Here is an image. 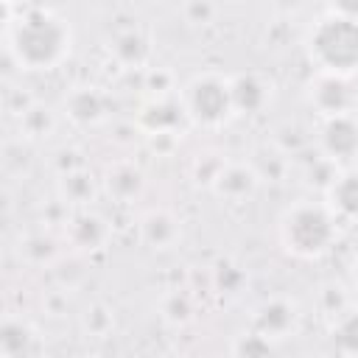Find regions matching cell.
Segmentation results:
<instances>
[{"label": "cell", "mask_w": 358, "mask_h": 358, "mask_svg": "<svg viewBox=\"0 0 358 358\" xmlns=\"http://www.w3.org/2000/svg\"><path fill=\"white\" fill-rule=\"evenodd\" d=\"M6 48L22 70H53L73 48V31L50 8L28 6L6 28Z\"/></svg>", "instance_id": "cell-1"}, {"label": "cell", "mask_w": 358, "mask_h": 358, "mask_svg": "<svg viewBox=\"0 0 358 358\" xmlns=\"http://www.w3.org/2000/svg\"><path fill=\"white\" fill-rule=\"evenodd\" d=\"M280 241L288 255L310 260L330 252L336 243V213L327 201H296L280 218Z\"/></svg>", "instance_id": "cell-2"}, {"label": "cell", "mask_w": 358, "mask_h": 358, "mask_svg": "<svg viewBox=\"0 0 358 358\" xmlns=\"http://www.w3.org/2000/svg\"><path fill=\"white\" fill-rule=\"evenodd\" d=\"M308 56L319 73L358 76V20L327 11L308 34Z\"/></svg>", "instance_id": "cell-3"}, {"label": "cell", "mask_w": 358, "mask_h": 358, "mask_svg": "<svg viewBox=\"0 0 358 358\" xmlns=\"http://www.w3.org/2000/svg\"><path fill=\"white\" fill-rule=\"evenodd\" d=\"M179 98L187 112V120L199 129H221L224 123H229L235 117L229 78H224L218 73L193 76L182 87Z\"/></svg>", "instance_id": "cell-4"}, {"label": "cell", "mask_w": 358, "mask_h": 358, "mask_svg": "<svg viewBox=\"0 0 358 358\" xmlns=\"http://www.w3.org/2000/svg\"><path fill=\"white\" fill-rule=\"evenodd\" d=\"M308 101L322 117L347 115L355 109V92L350 87V78L333 76V73H319V70L308 81Z\"/></svg>", "instance_id": "cell-5"}, {"label": "cell", "mask_w": 358, "mask_h": 358, "mask_svg": "<svg viewBox=\"0 0 358 358\" xmlns=\"http://www.w3.org/2000/svg\"><path fill=\"white\" fill-rule=\"evenodd\" d=\"M322 151L330 162H350L358 157V117L352 112L324 117Z\"/></svg>", "instance_id": "cell-6"}, {"label": "cell", "mask_w": 358, "mask_h": 358, "mask_svg": "<svg viewBox=\"0 0 358 358\" xmlns=\"http://www.w3.org/2000/svg\"><path fill=\"white\" fill-rule=\"evenodd\" d=\"M299 324V310L291 299L285 296H271L263 305H257L255 319H252V330H257L260 336H266L268 341H280L288 338Z\"/></svg>", "instance_id": "cell-7"}, {"label": "cell", "mask_w": 358, "mask_h": 358, "mask_svg": "<svg viewBox=\"0 0 358 358\" xmlns=\"http://www.w3.org/2000/svg\"><path fill=\"white\" fill-rule=\"evenodd\" d=\"M137 120H140V129L148 137H154V134H176L179 123L187 120V112H185L179 95H154L140 109V117Z\"/></svg>", "instance_id": "cell-8"}, {"label": "cell", "mask_w": 358, "mask_h": 358, "mask_svg": "<svg viewBox=\"0 0 358 358\" xmlns=\"http://www.w3.org/2000/svg\"><path fill=\"white\" fill-rule=\"evenodd\" d=\"M257 185H260V176L246 162H224L221 171L215 173V179L210 182L213 193L218 199H227V201H246V199H252Z\"/></svg>", "instance_id": "cell-9"}, {"label": "cell", "mask_w": 358, "mask_h": 358, "mask_svg": "<svg viewBox=\"0 0 358 358\" xmlns=\"http://www.w3.org/2000/svg\"><path fill=\"white\" fill-rule=\"evenodd\" d=\"M140 241L154 252H168L182 241V221L168 207H154L140 218Z\"/></svg>", "instance_id": "cell-10"}, {"label": "cell", "mask_w": 358, "mask_h": 358, "mask_svg": "<svg viewBox=\"0 0 358 358\" xmlns=\"http://www.w3.org/2000/svg\"><path fill=\"white\" fill-rule=\"evenodd\" d=\"M235 115H257L271 101V84L257 73H238L229 78Z\"/></svg>", "instance_id": "cell-11"}, {"label": "cell", "mask_w": 358, "mask_h": 358, "mask_svg": "<svg viewBox=\"0 0 358 358\" xmlns=\"http://www.w3.org/2000/svg\"><path fill=\"white\" fill-rule=\"evenodd\" d=\"M64 115L70 123H76L81 129L98 126L106 117V98L95 87H76L64 98Z\"/></svg>", "instance_id": "cell-12"}, {"label": "cell", "mask_w": 358, "mask_h": 358, "mask_svg": "<svg viewBox=\"0 0 358 358\" xmlns=\"http://www.w3.org/2000/svg\"><path fill=\"white\" fill-rule=\"evenodd\" d=\"M327 207L336 213V218L358 221V168H344L333 176V182L324 187Z\"/></svg>", "instance_id": "cell-13"}, {"label": "cell", "mask_w": 358, "mask_h": 358, "mask_svg": "<svg viewBox=\"0 0 358 358\" xmlns=\"http://www.w3.org/2000/svg\"><path fill=\"white\" fill-rule=\"evenodd\" d=\"M64 235H67V241L76 252H95L109 241V227L101 215H95L90 210H81L67 221Z\"/></svg>", "instance_id": "cell-14"}, {"label": "cell", "mask_w": 358, "mask_h": 358, "mask_svg": "<svg viewBox=\"0 0 358 358\" xmlns=\"http://www.w3.org/2000/svg\"><path fill=\"white\" fill-rule=\"evenodd\" d=\"M36 330L31 322L20 319V316H6L0 324V355L3 358H22L36 352Z\"/></svg>", "instance_id": "cell-15"}, {"label": "cell", "mask_w": 358, "mask_h": 358, "mask_svg": "<svg viewBox=\"0 0 358 358\" xmlns=\"http://www.w3.org/2000/svg\"><path fill=\"white\" fill-rule=\"evenodd\" d=\"M143 185H145V179H143V171L134 165V162H115V165H109L106 168V173H103V187H106V193L115 199V201H131V199H137L140 193H143Z\"/></svg>", "instance_id": "cell-16"}, {"label": "cell", "mask_w": 358, "mask_h": 358, "mask_svg": "<svg viewBox=\"0 0 358 358\" xmlns=\"http://www.w3.org/2000/svg\"><path fill=\"white\" fill-rule=\"evenodd\" d=\"M98 193V185L92 179V173L87 168H76V171H67V173H59V196L64 204H90Z\"/></svg>", "instance_id": "cell-17"}, {"label": "cell", "mask_w": 358, "mask_h": 358, "mask_svg": "<svg viewBox=\"0 0 358 358\" xmlns=\"http://www.w3.org/2000/svg\"><path fill=\"white\" fill-rule=\"evenodd\" d=\"M330 341L338 352L358 355V308H344L341 313H336Z\"/></svg>", "instance_id": "cell-18"}, {"label": "cell", "mask_w": 358, "mask_h": 358, "mask_svg": "<svg viewBox=\"0 0 358 358\" xmlns=\"http://www.w3.org/2000/svg\"><path fill=\"white\" fill-rule=\"evenodd\" d=\"M112 53L120 64H129V67H140L145 59H148V42L143 34L137 31H123L115 36L112 42Z\"/></svg>", "instance_id": "cell-19"}, {"label": "cell", "mask_w": 358, "mask_h": 358, "mask_svg": "<svg viewBox=\"0 0 358 358\" xmlns=\"http://www.w3.org/2000/svg\"><path fill=\"white\" fill-rule=\"evenodd\" d=\"M56 129V115L42 106V103H31L22 115H20V131L28 140H42Z\"/></svg>", "instance_id": "cell-20"}, {"label": "cell", "mask_w": 358, "mask_h": 358, "mask_svg": "<svg viewBox=\"0 0 358 358\" xmlns=\"http://www.w3.org/2000/svg\"><path fill=\"white\" fill-rule=\"evenodd\" d=\"M162 316L168 319V322H187L190 316H193V302H190V296L185 294V291H173V294H168L165 296V302H162Z\"/></svg>", "instance_id": "cell-21"}, {"label": "cell", "mask_w": 358, "mask_h": 358, "mask_svg": "<svg viewBox=\"0 0 358 358\" xmlns=\"http://www.w3.org/2000/svg\"><path fill=\"white\" fill-rule=\"evenodd\" d=\"M81 322H84V330L92 333V336H106V333L112 330V324H115L112 313H109L103 305H92V308H87V313H84Z\"/></svg>", "instance_id": "cell-22"}, {"label": "cell", "mask_w": 358, "mask_h": 358, "mask_svg": "<svg viewBox=\"0 0 358 358\" xmlns=\"http://www.w3.org/2000/svg\"><path fill=\"white\" fill-rule=\"evenodd\" d=\"M232 352L235 355H263V352H271V341L266 336H260L257 330H252L249 336H241L232 344Z\"/></svg>", "instance_id": "cell-23"}, {"label": "cell", "mask_w": 358, "mask_h": 358, "mask_svg": "<svg viewBox=\"0 0 358 358\" xmlns=\"http://www.w3.org/2000/svg\"><path fill=\"white\" fill-rule=\"evenodd\" d=\"M330 11L333 14H341V17H350V20H358V0H327Z\"/></svg>", "instance_id": "cell-24"}, {"label": "cell", "mask_w": 358, "mask_h": 358, "mask_svg": "<svg viewBox=\"0 0 358 358\" xmlns=\"http://www.w3.org/2000/svg\"><path fill=\"white\" fill-rule=\"evenodd\" d=\"M25 3H31V0H3V6H25Z\"/></svg>", "instance_id": "cell-25"}, {"label": "cell", "mask_w": 358, "mask_h": 358, "mask_svg": "<svg viewBox=\"0 0 358 358\" xmlns=\"http://www.w3.org/2000/svg\"><path fill=\"white\" fill-rule=\"evenodd\" d=\"M352 280H355V285H358V255H355V260H352Z\"/></svg>", "instance_id": "cell-26"}]
</instances>
